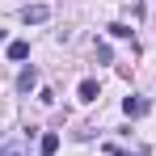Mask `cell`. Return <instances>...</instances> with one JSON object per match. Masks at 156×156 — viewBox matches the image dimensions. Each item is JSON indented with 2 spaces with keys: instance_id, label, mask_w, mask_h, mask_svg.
<instances>
[{
  "instance_id": "obj_1",
  "label": "cell",
  "mask_w": 156,
  "mask_h": 156,
  "mask_svg": "<svg viewBox=\"0 0 156 156\" xmlns=\"http://www.w3.org/2000/svg\"><path fill=\"white\" fill-rule=\"evenodd\" d=\"M47 17H51L47 4H30V9H21V21H26V26H38V21H47Z\"/></svg>"
},
{
  "instance_id": "obj_2",
  "label": "cell",
  "mask_w": 156,
  "mask_h": 156,
  "mask_svg": "<svg viewBox=\"0 0 156 156\" xmlns=\"http://www.w3.org/2000/svg\"><path fill=\"white\" fill-rule=\"evenodd\" d=\"M122 110H127V118H139V114H148V97H127Z\"/></svg>"
},
{
  "instance_id": "obj_3",
  "label": "cell",
  "mask_w": 156,
  "mask_h": 156,
  "mask_svg": "<svg viewBox=\"0 0 156 156\" xmlns=\"http://www.w3.org/2000/svg\"><path fill=\"white\" fill-rule=\"evenodd\" d=\"M34 84H38V72H34V68H26V72L17 76V93H30Z\"/></svg>"
},
{
  "instance_id": "obj_4",
  "label": "cell",
  "mask_w": 156,
  "mask_h": 156,
  "mask_svg": "<svg viewBox=\"0 0 156 156\" xmlns=\"http://www.w3.org/2000/svg\"><path fill=\"white\" fill-rule=\"evenodd\" d=\"M97 80H80V101H97Z\"/></svg>"
},
{
  "instance_id": "obj_5",
  "label": "cell",
  "mask_w": 156,
  "mask_h": 156,
  "mask_svg": "<svg viewBox=\"0 0 156 156\" xmlns=\"http://www.w3.org/2000/svg\"><path fill=\"white\" fill-rule=\"evenodd\" d=\"M9 59H30V42H9Z\"/></svg>"
},
{
  "instance_id": "obj_6",
  "label": "cell",
  "mask_w": 156,
  "mask_h": 156,
  "mask_svg": "<svg viewBox=\"0 0 156 156\" xmlns=\"http://www.w3.org/2000/svg\"><path fill=\"white\" fill-rule=\"evenodd\" d=\"M55 152H59V135L51 131V135H42V156H55Z\"/></svg>"
},
{
  "instance_id": "obj_7",
  "label": "cell",
  "mask_w": 156,
  "mask_h": 156,
  "mask_svg": "<svg viewBox=\"0 0 156 156\" xmlns=\"http://www.w3.org/2000/svg\"><path fill=\"white\" fill-rule=\"evenodd\" d=\"M110 34H114V38H131V30L122 26V21H114V26H110Z\"/></svg>"
},
{
  "instance_id": "obj_8",
  "label": "cell",
  "mask_w": 156,
  "mask_h": 156,
  "mask_svg": "<svg viewBox=\"0 0 156 156\" xmlns=\"http://www.w3.org/2000/svg\"><path fill=\"white\" fill-rule=\"evenodd\" d=\"M0 42H4V30H0Z\"/></svg>"
},
{
  "instance_id": "obj_9",
  "label": "cell",
  "mask_w": 156,
  "mask_h": 156,
  "mask_svg": "<svg viewBox=\"0 0 156 156\" xmlns=\"http://www.w3.org/2000/svg\"><path fill=\"white\" fill-rule=\"evenodd\" d=\"M9 156H17V152H9Z\"/></svg>"
}]
</instances>
